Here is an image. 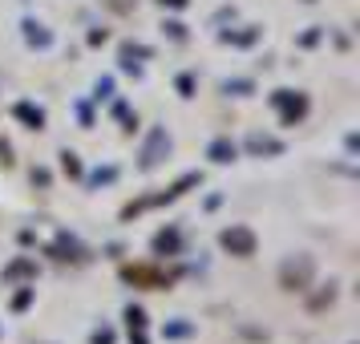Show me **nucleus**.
I'll return each instance as SVG.
<instances>
[{"label":"nucleus","mask_w":360,"mask_h":344,"mask_svg":"<svg viewBox=\"0 0 360 344\" xmlns=\"http://www.w3.org/2000/svg\"><path fill=\"white\" fill-rule=\"evenodd\" d=\"M0 166H13V146L8 142H0Z\"/></svg>","instance_id":"412c9836"},{"label":"nucleus","mask_w":360,"mask_h":344,"mask_svg":"<svg viewBox=\"0 0 360 344\" xmlns=\"http://www.w3.org/2000/svg\"><path fill=\"white\" fill-rule=\"evenodd\" d=\"M311 279H316V260L311 255H288L279 263V288L283 292H308Z\"/></svg>","instance_id":"f257e3e1"},{"label":"nucleus","mask_w":360,"mask_h":344,"mask_svg":"<svg viewBox=\"0 0 360 344\" xmlns=\"http://www.w3.org/2000/svg\"><path fill=\"white\" fill-rule=\"evenodd\" d=\"M117 179V170L114 166H105V170H98V174H94V186H101V182H114Z\"/></svg>","instance_id":"6ab92c4d"},{"label":"nucleus","mask_w":360,"mask_h":344,"mask_svg":"<svg viewBox=\"0 0 360 344\" xmlns=\"http://www.w3.org/2000/svg\"><path fill=\"white\" fill-rule=\"evenodd\" d=\"M13 117H20L29 130H45V110H37L33 101H17L13 106Z\"/></svg>","instance_id":"0eeeda50"},{"label":"nucleus","mask_w":360,"mask_h":344,"mask_svg":"<svg viewBox=\"0 0 360 344\" xmlns=\"http://www.w3.org/2000/svg\"><path fill=\"white\" fill-rule=\"evenodd\" d=\"M179 231L170 227V231H158V235H154V255H174V251H179Z\"/></svg>","instance_id":"6e6552de"},{"label":"nucleus","mask_w":360,"mask_h":344,"mask_svg":"<svg viewBox=\"0 0 360 344\" xmlns=\"http://www.w3.org/2000/svg\"><path fill=\"white\" fill-rule=\"evenodd\" d=\"M33 182L37 186H49V170H33Z\"/></svg>","instance_id":"a878e982"},{"label":"nucleus","mask_w":360,"mask_h":344,"mask_svg":"<svg viewBox=\"0 0 360 344\" xmlns=\"http://www.w3.org/2000/svg\"><path fill=\"white\" fill-rule=\"evenodd\" d=\"M33 295H37V288H20V292L13 295V312H25L29 304H33Z\"/></svg>","instance_id":"2eb2a0df"},{"label":"nucleus","mask_w":360,"mask_h":344,"mask_svg":"<svg viewBox=\"0 0 360 344\" xmlns=\"http://www.w3.org/2000/svg\"><path fill=\"white\" fill-rule=\"evenodd\" d=\"M247 150H251V154H283V142L263 138V134H251V138H247Z\"/></svg>","instance_id":"1a4fd4ad"},{"label":"nucleus","mask_w":360,"mask_h":344,"mask_svg":"<svg viewBox=\"0 0 360 344\" xmlns=\"http://www.w3.org/2000/svg\"><path fill=\"white\" fill-rule=\"evenodd\" d=\"M25 37H29V45H41V49L53 45V33H45V25H33V20H25Z\"/></svg>","instance_id":"9d476101"},{"label":"nucleus","mask_w":360,"mask_h":344,"mask_svg":"<svg viewBox=\"0 0 360 344\" xmlns=\"http://www.w3.org/2000/svg\"><path fill=\"white\" fill-rule=\"evenodd\" d=\"M29 276H37V263L33 260H17V263H8V267H4V279H29Z\"/></svg>","instance_id":"9b49d317"},{"label":"nucleus","mask_w":360,"mask_h":344,"mask_svg":"<svg viewBox=\"0 0 360 344\" xmlns=\"http://www.w3.org/2000/svg\"><path fill=\"white\" fill-rule=\"evenodd\" d=\"M158 4H170V8H186L191 0H158Z\"/></svg>","instance_id":"bb28decb"},{"label":"nucleus","mask_w":360,"mask_h":344,"mask_svg":"<svg viewBox=\"0 0 360 344\" xmlns=\"http://www.w3.org/2000/svg\"><path fill=\"white\" fill-rule=\"evenodd\" d=\"M166 33L174 37V41H182V37H186V29H182L179 20H170V25H166Z\"/></svg>","instance_id":"4be33fe9"},{"label":"nucleus","mask_w":360,"mask_h":344,"mask_svg":"<svg viewBox=\"0 0 360 344\" xmlns=\"http://www.w3.org/2000/svg\"><path fill=\"white\" fill-rule=\"evenodd\" d=\"M223 94H235V98H243V94H251V82H223Z\"/></svg>","instance_id":"dca6fc26"},{"label":"nucleus","mask_w":360,"mask_h":344,"mask_svg":"<svg viewBox=\"0 0 360 344\" xmlns=\"http://www.w3.org/2000/svg\"><path fill=\"white\" fill-rule=\"evenodd\" d=\"M126 324H130L134 332H142V328H146V312L134 308V304H130V308H126Z\"/></svg>","instance_id":"4468645a"},{"label":"nucleus","mask_w":360,"mask_h":344,"mask_svg":"<svg viewBox=\"0 0 360 344\" xmlns=\"http://www.w3.org/2000/svg\"><path fill=\"white\" fill-rule=\"evenodd\" d=\"M304 4H316V0H304Z\"/></svg>","instance_id":"c85d7f7f"},{"label":"nucleus","mask_w":360,"mask_h":344,"mask_svg":"<svg viewBox=\"0 0 360 344\" xmlns=\"http://www.w3.org/2000/svg\"><path fill=\"white\" fill-rule=\"evenodd\" d=\"M166 336H191V324H170L166 328Z\"/></svg>","instance_id":"5701e85b"},{"label":"nucleus","mask_w":360,"mask_h":344,"mask_svg":"<svg viewBox=\"0 0 360 344\" xmlns=\"http://www.w3.org/2000/svg\"><path fill=\"white\" fill-rule=\"evenodd\" d=\"M174 85H179V94H182V98H195V77H191V73H182V77H179Z\"/></svg>","instance_id":"f3484780"},{"label":"nucleus","mask_w":360,"mask_h":344,"mask_svg":"<svg viewBox=\"0 0 360 344\" xmlns=\"http://www.w3.org/2000/svg\"><path fill=\"white\" fill-rule=\"evenodd\" d=\"M110 94H114V82H110V77H105V82H98V98H110Z\"/></svg>","instance_id":"393cba45"},{"label":"nucleus","mask_w":360,"mask_h":344,"mask_svg":"<svg viewBox=\"0 0 360 344\" xmlns=\"http://www.w3.org/2000/svg\"><path fill=\"white\" fill-rule=\"evenodd\" d=\"M130 344H146V336H142V332H134V328H130Z\"/></svg>","instance_id":"cd10ccee"},{"label":"nucleus","mask_w":360,"mask_h":344,"mask_svg":"<svg viewBox=\"0 0 360 344\" xmlns=\"http://www.w3.org/2000/svg\"><path fill=\"white\" fill-rule=\"evenodd\" d=\"M219 247H223L227 255H235V260H251V255L259 251V235L251 227H243V223H231V227L219 231Z\"/></svg>","instance_id":"f03ea898"},{"label":"nucleus","mask_w":360,"mask_h":344,"mask_svg":"<svg viewBox=\"0 0 360 344\" xmlns=\"http://www.w3.org/2000/svg\"><path fill=\"white\" fill-rule=\"evenodd\" d=\"M207 158H211V163H219V166H227V163H235V158H239V146H235L231 138H214L211 146H207Z\"/></svg>","instance_id":"423d86ee"},{"label":"nucleus","mask_w":360,"mask_h":344,"mask_svg":"<svg viewBox=\"0 0 360 344\" xmlns=\"http://www.w3.org/2000/svg\"><path fill=\"white\" fill-rule=\"evenodd\" d=\"M166 154H170V134H166L162 126H154L150 138H146V150H142V170H154Z\"/></svg>","instance_id":"20e7f679"},{"label":"nucleus","mask_w":360,"mask_h":344,"mask_svg":"<svg viewBox=\"0 0 360 344\" xmlns=\"http://www.w3.org/2000/svg\"><path fill=\"white\" fill-rule=\"evenodd\" d=\"M271 106L279 110V122L283 126H295V122H304V114H308V94H300V89H276L271 94Z\"/></svg>","instance_id":"7ed1b4c3"},{"label":"nucleus","mask_w":360,"mask_h":344,"mask_svg":"<svg viewBox=\"0 0 360 344\" xmlns=\"http://www.w3.org/2000/svg\"><path fill=\"white\" fill-rule=\"evenodd\" d=\"M122 279L126 284H138V288H154V292L170 288V276L154 272V267H122Z\"/></svg>","instance_id":"39448f33"},{"label":"nucleus","mask_w":360,"mask_h":344,"mask_svg":"<svg viewBox=\"0 0 360 344\" xmlns=\"http://www.w3.org/2000/svg\"><path fill=\"white\" fill-rule=\"evenodd\" d=\"M332 304H336V284H328V292H320V295H311L308 300L311 312H324V308H332Z\"/></svg>","instance_id":"f8f14e48"},{"label":"nucleus","mask_w":360,"mask_h":344,"mask_svg":"<svg viewBox=\"0 0 360 344\" xmlns=\"http://www.w3.org/2000/svg\"><path fill=\"white\" fill-rule=\"evenodd\" d=\"M105 41H110V33H105V29H94V33H89V45H105Z\"/></svg>","instance_id":"b1692460"},{"label":"nucleus","mask_w":360,"mask_h":344,"mask_svg":"<svg viewBox=\"0 0 360 344\" xmlns=\"http://www.w3.org/2000/svg\"><path fill=\"white\" fill-rule=\"evenodd\" d=\"M320 37H324V29H320V25H311L308 33L300 37V45H304V49H311V45H316V41H320Z\"/></svg>","instance_id":"a211bd4d"},{"label":"nucleus","mask_w":360,"mask_h":344,"mask_svg":"<svg viewBox=\"0 0 360 344\" xmlns=\"http://www.w3.org/2000/svg\"><path fill=\"white\" fill-rule=\"evenodd\" d=\"M61 170H65L69 179H82V158L73 150H61Z\"/></svg>","instance_id":"ddd939ff"},{"label":"nucleus","mask_w":360,"mask_h":344,"mask_svg":"<svg viewBox=\"0 0 360 344\" xmlns=\"http://www.w3.org/2000/svg\"><path fill=\"white\" fill-rule=\"evenodd\" d=\"M94 344H114V332H110V328H98V332H94Z\"/></svg>","instance_id":"aec40b11"}]
</instances>
